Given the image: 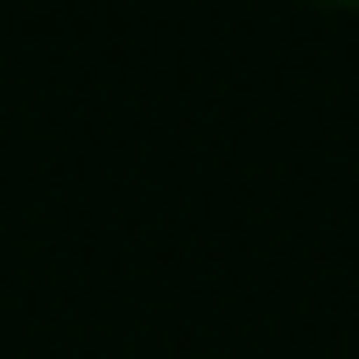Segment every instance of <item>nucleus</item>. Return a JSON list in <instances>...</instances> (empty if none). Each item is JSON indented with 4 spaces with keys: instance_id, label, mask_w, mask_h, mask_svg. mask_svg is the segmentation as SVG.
<instances>
[]
</instances>
